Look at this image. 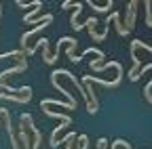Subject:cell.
I'll use <instances>...</instances> for the list:
<instances>
[{"label":"cell","instance_id":"obj_1","mask_svg":"<svg viewBox=\"0 0 152 149\" xmlns=\"http://www.w3.org/2000/svg\"><path fill=\"white\" fill-rule=\"evenodd\" d=\"M0 118H2L4 126H7V130H9V137H11V149H19V139H17L15 132H13V124H11V114H9V109L0 107Z\"/></svg>","mask_w":152,"mask_h":149},{"label":"cell","instance_id":"obj_2","mask_svg":"<svg viewBox=\"0 0 152 149\" xmlns=\"http://www.w3.org/2000/svg\"><path fill=\"white\" fill-rule=\"evenodd\" d=\"M137 6H140V2L137 0H131V2L127 4V19H125V30L127 32H131L133 27H135V15H137Z\"/></svg>","mask_w":152,"mask_h":149},{"label":"cell","instance_id":"obj_3","mask_svg":"<svg viewBox=\"0 0 152 149\" xmlns=\"http://www.w3.org/2000/svg\"><path fill=\"white\" fill-rule=\"evenodd\" d=\"M26 69H28V59H19V65H15V67H11V69H4V71H0V84L4 82V78L15 76V73H21V71H26Z\"/></svg>","mask_w":152,"mask_h":149},{"label":"cell","instance_id":"obj_4","mask_svg":"<svg viewBox=\"0 0 152 149\" xmlns=\"http://www.w3.org/2000/svg\"><path fill=\"white\" fill-rule=\"evenodd\" d=\"M26 128H28V122L26 120H21L19 122V143L23 145V149H32V141H30V137H28V132H26Z\"/></svg>","mask_w":152,"mask_h":149},{"label":"cell","instance_id":"obj_5","mask_svg":"<svg viewBox=\"0 0 152 149\" xmlns=\"http://www.w3.org/2000/svg\"><path fill=\"white\" fill-rule=\"evenodd\" d=\"M83 13V2H78V6L74 9V13H72V17H70V25H72V30H76V32H80L83 30V25L78 23V15Z\"/></svg>","mask_w":152,"mask_h":149},{"label":"cell","instance_id":"obj_6","mask_svg":"<svg viewBox=\"0 0 152 149\" xmlns=\"http://www.w3.org/2000/svg\"><path fill=\"white\" fill-rule=\"evenodd\" d=\"M49 105H61V109H76V105H72V103H61V101H55V99H42V103H40V107L45 109V107H49Z\"/></svg>","mask_w":152,"mask_h":149},{"label":"cell","instance_id":"obj_7","mask_svg":"<svg viewBox=\"0 0 152 149\" xmlns=\"http://www.w3.org/2000/svg\"><path fill=\"white\" fill-rule=\"evenodd\" d=\"M76 44H78V40H76V38H72L70 40V44H68V59L72 61V63H80L83 61V57H76V55H74V48H76Z\"/></svg>","mask_w":152,"mask_h":149},{"label":"cell","instance_id":"obj_8","mask_svg":"<svg viewBox=\"0 0 152 149\" xmlns=\"http://www.w3.org/2000/svg\"><path fill=\"white\" fill-rule=\"evenodd\" d=\"M87 4L95 11V13H108L110 9H114V0H108V2L104 4V6H99V4H95V2H91V0H87Z\"/></svg>","mask_w":152,"mask_h":149},{"label":"cell","instance_id":"obj_9","mask_svg":"<svg viewBox=\"0 0 152 149\" xmlns=\"http://www.w3.org/2000/svg\"><path fill=\"white\" fill-rule=\"evenodd\" d=\"M42 111H45V116H49V118H57V120H61V124H68V126L72 124V118H70V116H66V114H55V111H51V109H47V107H45Z\"/></svg>","mask_w":152,"mask_h":149},{"label":"cell","instance_id":"obj_10","mask_svg":"<svg viewBox=\"0 0 152 149\" xmlns=\"http://www.w3.org/2000/svg\"><path fill=\"white\" fill-rule=\"evenodd\" d=\"M112 19H114V25H116V32H118V36H127L129 32L125 30V25L121 23V15L116 13V11H112Z\"/></svg>","mask_w":152,"mask_h":149},{"label":"cell","instance_id":"obj_11","mask_svg":"<svg viewBox=\"0 0 152 149\" xmlns=\"http://www.w3.org/2000/svg\"><path fill=\"white\" fill-rule=\"evenodd\" d=\"M137 48H144V50H148V53H152V46H148L146 42H142V40H133V42H131V50H133V53H135Z\"/></svg>","mask_w":152,"mask_h":149},{"label":"cell","instance_id":"obj_12","mask_svg":"<svg viewBox=\"0 0 152 149\" xmlns=\"http://www.w3.org/2000/svg\"><path fill=\"white\" fill-rule=\"evenodd\" d=\"M144 6H146V25L148 27H152V13H150V0H146V2H144Z\"/></svg>","mask_w":152,"mask_h":149},{"label":"cell","instance_id":"obj_13","mask_svg":"<svg viewBox=\"0 0 152 149\" xmlns=\"http://www.w3.org/2000/svg\"><path fill=\"white\" fill-rule=\"evenodd\" d=\"M40 6H42V2H38V6H36V9H32V11L23 17V21H26V23H28V21H32V19H34V15L38 13V9H40Z\"/></svg>","mask_w":152,"mask_h":149},{"label":"cell","instance_id":"obj_14","mask_svg":"<svg viewBox=\"0 0 152 149\" xmlns=\"http://www.w3.org/2000/svg\"><path fill=\"white\" fill-rule=\"evenodd\" d=\"M78 6V2H72V0H66V2H61V11L64 9H76Z\"/></svg>","mask_w":152,"mask_h":149},{"label":"cell","instance_id":"obj_15","mask_svg":"<svg viewBox=\"0 0 152 149\" xmlns=\"http://www.w3.org/2000/svg\"><path fill=\"white\" fill-rule=\"evenodd\" d=\"M78 141H80V149H87V145H89V137H87V135H80Z\"/></svg>","mask_w":152,"mask_h":149},{"label":"cell","instance_id":"obj_16","mask_svg":"<svg viewBox=\"0 0 152 149\" xmlns=\"http://www.w3.org/2000/svg\"><path fill=\"white\" fill-rule=\"evenodd\" d=\"M97 149H110L108 147V139H99L97 141Z\"/></svg>","mask_w":152,"mask_h":149}]
</instances>
